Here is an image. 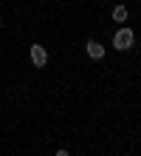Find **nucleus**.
<instances>
[{"label": "nucleus", "instance_id": "obj_2", "mask_svg": "<svg viewBox=\"0 0 141 156\" xmlns=\"http://www.w3.org/2000/svg\"><path fill=\"white\" fill-rule=\"evenodd\" d=\"M28 57H31L34 68H45L48 66V51H45V45H40V43H34L31 48H28Z\"/></svg>", "mask_w": 141, "mask_h": 156}, {"label": "nucleus", "instance_id": "obj_4", "mask_svg": "<svg viewBox=\"0 0 141 156\" xmlns=\"http://www.w3.org/2000/svg\"><path fill=\"white\" fill-rule=\"evenodd\" d=\"M127 14H130L127 6H121V3L113 6V20H116V23H127Z\"/></svg>", "mask_w": 141, "mask_h": 156}, {"label": "nucleus", "instance_id": "obj_6", "mask_svg": "<svg viewBox=\"0 0 141 156\" xmlns=\"http://www.w3.org/2000/svg\"><path fill=\"white\" fill-rule=\"evenodd\" d=\"M0 26H3V23H0Z\"/></svg>", "mask_w": 141, "mask_h": 156}, {"label": "nucleus", "instance_id": "obj_5", "mask_svg": "<svg viewBox=\"0 0 141 156\" xmlns=\"http://www.w3.org/2000/svg\"><path fill=\"white\" fill-rule=\"evenodd\" d=\"M54 156H71V153H68V151H65V148H59V151H56Z\"/></svg>", "mask_w": 141, "mask_h": 156}, {"label": "nucleus", "instance_id": "obj_3", "mask_svg": "<svg viewBox=\"0 0 141 156\" xmlns=\"http://www.w3.org/2000/svg\"><path fill=\"white\" fill-rule=\"evenodd\" d=\"M85 51H88L90 60H105V54H107V48L99 40H88V43H85Z\"/></svg>", "mask_w": 141, "mask_h": 156}, {"label": "nucleus", "instance_id": "obj_1", "mask_svg": "<svg viewBox=\"0 0 141 156\" xmlns=\"http://www.w3.org/2000/svg\"><path fill=\"white\" fill-rule=\"evenodd\" d=\"M136 45V31L130 26H119L116 34H113V48L116 51H130Z\"/></svg>", "mask_w": 141, "mask_h": 156}]
</instances>
